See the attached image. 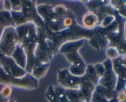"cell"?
Instances as JSON below:
<instances>
[{"instance_id":"6da1fadb","label":"cell","mask_w":126,"mask_h":102,"mask_svg":"<svg viewBox=\"0 0 126 102\" xmlns=\"http://www.w3.org/2000/svg\"><path fill=\"white\" fill-rule=\"evenodd\" d=\"M83 44L84 39H79L65 42L59 47V51L63 54L71 63L69 72L78 77L84 76L87 67L78 52Z\"/></svg>"},{"instance_id":"7a4b0ae2","label":"cell","mask_w":126,"mask_h":102,"mask_svg":"<svg viewBox=\"0 0 126 102\" xmlns=\"http://www.w3.org/2000/svg\"><path fill=\"white\" fill-rule=\"evenodd\" d=\"M0 84L23 89L32 90L38 87V80L30 73H27L25 76L20 78L12 77L7 74L0 66Z\"/></svg>"},{"instance_id":"3957f363","label":"cell","mask_w":126,"mask_h":102,"mask_svg":"<svg viewBox=\"0 0 126 102\" xmlns=\"http://www.w3.org/2000/svg\"><path fill=\"white\" fill-rule=\"evenodd\" d=\"M18 44V38L16 27H8L4 29L0 38L1 54L11 57Z\"/></svg>"},{"instance_id":"277c9868","label":"cell","mask_w":126,"mask_h":102,"mask_svg":"<svg viewBox=\"0 0 126 102\" xmlns=\"http://www.w3.org/2000/svg\"><path fill=\"white\" fill-rule=\"evenodd\" d=\"M82 77H78L71 74L68 69L58 71L57 80L59 85L66 90H78L82 81Z\"/></svg>"},{"instance_id":"5b68a950","label":"cell","mask_w":126,"mask_h":102,"mask_svg":"<svg viewBox=\"0 0 126 102\" xmlns=\"http://www.w3.org/2000/svg\"><path fill=\"white\" fill-rule=\"evenodd\" d=\"M113 61V69L117 76L115 91L119 92L125 90L126 85V57H119Z\"/></svg>"},{"instance_id":"8992f818","label":"cell","mask_w":126,"mask_h":102,"mask_svg":"<svg viewBox=\"0 0 126 102\" xmlns=\"http://www.w3.org/2000/svg\"><path fill=\"white\" fill-rule=\"evenodd\" d=\"M0 66L9 76L20 78L25 76L28 73L20 68L11 57L0 54Z\"/></svg>"},{"instance_id":"52a82bcc","label":"cell","mask_w":126,"mask_h":102,"mask_svg":"<svg viewBox=\"0 0 126 102\" xmlns=\"http://www.w3.org/2000/svg\"><path fill=\"white\" fill-rule=\"evenodd\" d=\"M105 66V73L103 77L100 79L98 84L107 89L115 90L117 84V76L114 73L113 61L107 59L103 63Z\"/></svg>"},{"instance_id":"ba28073f","label":"cell","mask_w":126,"mask_h":102,"mask_svg":"<svg viewBox=\"0 0 126 102\" xmlns=\"http://www.w3.org/2000/svg\"><path fill=\"white\" fill-rule=\"evenodd\" d=\"M118 92L107 89L98 84L95 86L92 94L91 102H118Z\"/></svg>"},{"instance_id":"9c48e42d","label":"cell","mask_w":126,"mask_h":102,"mask_svg":"<svg viewBox=\"0 0 126 102\" xmlns=\"http://www.w3.org/2000/svg\"><path fill=\"white\" fill-rule=\"evenodd\" d=\"M11 57L20 68L26 71L28 62L27 55L23 48L19 43L17 44Z\"/></svg>"},{"instance_id":"30bf717a","label":"cell","mask_w":126,"mask_h":102,"mask_svg":"<svg viewBox=\"0 0 126 102\" xmlns=\"http://www.w3.org/2000/svg\"><path fill=\"white\" fill-rule=\"evenodd\" d=\"M49 67V63H41L36 61L31 71V74L37 80L44 77Z\"/></svg>"},{"instance_id":"8fae6325","label":"cell","mask_w":126,"mask_h":102,"mask_svg":"<svg viewBox=\"0 0 126 102\" xmlns=\"http://www.w3.org/2000/svg\"><path fill=\"white\" fill-rule=\"evenodd\" d=\"M82 23L84 28L87 29H94L98 26L100 22L97 15L92 12H88L82 17Z\"/></svg>"},{"instance_id":"7c38bea8","label":"cell","mask_w":126,"mask_h":102,"mask_svg":"<svg viewBox=\"0 0 126 102\" xmlns=\"http://www.w3.org/2000/svg\"><path fill=\"white\" fill-rule=\"evenodd\" d=\"M0 23L4 28L8 27H14L11 12L3 10L0 11Z\"/></svg>"},{"instance_id":"4fadbf2b","label":"cell","mask_w":126,"mask_h":102,"mask_svg":"<svg viewBox=\"0 0 126 102\" xmlns=\"http://www.w3.org/2000/svg\"><path fill=\"white\" fill-rule=\"evenodd\" d=\"M45 97L49 102H59L54 87L52 86H49L45 92Z\"/></svg>"},{"instance_id":"5bb4252c","label":"cell","mask_w":126,"mask_h":102,"mask_svg":"<svg viewBox=\"0 0 126 102\" xmlns=\"http://www.w3.org/2000/svg\"><path fill=\"white\" fill-rule=\"evenodd\" d=\"M106 55H107L108 59L111 60H113L116 59L119 57H120L116 47L113 46H110L107 48L106 50Z\"/></svg>"},{"instance_id":"9a60e30c","label":"cell","mask_w":126,"mask_h":102,"mask_svg":"<svg viewBox=\"0 0 126 102\" xmlns=\"http://www.w3.org/2000/svg\"><path fill=\"white\" fill-rule=\"evenodd\" d=\"M12 93V87L10 86H5L3 88L1 89L0 92V95L4 99L7 100L9 99Z\"/></svg>"},{"instance_id":"2e32d148","label":"cell","mask_w":126,"mask_h":102,"mask_svg":"<svg viewBox=\"0 0 126 102\" xmlns=\"http://www.w3.org/2000/svg\"><path fill=\"white\" fill-rule=\"evenodd\" d=\"M11 12H18L22 11V1H11Z\"/></svg>"},{"instance_id":"e0dca14e","label":"cell","mask_w":126,"mask_h":102,"mask_svg":"<svg viewBox=\"0 0 126 102\" xmlns=\"http://www.w3.org/2000/svg\"><path fill=\"white\" fill-rule=\"evenodd\" d=\"M94 66L95 70L96 73H97V75H98V77H99V81L102 77H103V74L105 73V66L103 63H97L94 65Z\"/></svg>"},{"instance_id":"ac0fdd59","label":"cell","mask_w":126,"mask_h":102,"mask_svg":"<svg viewBox=\"0 0 126 102\" xmlns=\"http://www.w3.org/2000/svg\"><path fill=\"white\" fill-rule=\"evenodd\" d=\"M116 48L121 57H126V41L123 44L118 45Z\"/></svg>"},{"instance_id":"d6986e66","label":"cell","mask_w":126,"mask_h":102,"mask_svg":"<svg viewBox=\"0 0 126 102\" xmlns=\"http://www.w3.org/2000/svg\"><path fill=\"white\" fill-rule=\"evenodd\" d=\"M3 8L4 11L11 12V1H4L3 2Z\"/></svg>"},{"instance_id":"ffe728a7","label":"cell","mask_w":126,"mask_h":102,"mask_svg":"<svg viewBox=\"0 0 126 102\" xmlns=\"http://www.w3.org/2000/svg\"><path fill=\"white\" fill-rule=\"evenodd\" d=\"M4 28H5L3 26H2V25L0 23V38H1V35H2V32H3L4 29Z\"/></svg>"},{"instance_id":"44dd1931","label":"cell","mask_w":126,"mask_h":102,"mask_svg":"<svg viewBox=\"0 0 126 102\" xmlns=\"http://www.w3.org/2000/svg\"><path fill=\"white\" fill-rule=\"evenodd\" d=\"M6 101L7 100H6L4 99V98H2V97L0 95V102H6Z\"/></svg>"},{"instance_id":"7402d4cb","label":"cell","mask_w":126,"mask_h":102,"mask_svg":"<svg viewBox=\"0 0 126 102\" xmlns=\"http://www.w3.org/2000/svg\"><path fill=\"white\" fill-rule=\"evenodd\" d=\"M7 102H17L16 100H12V99H9L7 100Z\"/></svg>"},{"instance_id":"603a6c76","label":"cell","mask_w":126,"mask_h":102,"mask_svg":"<svg viewBox=\"0 0 126 102\" xmlns=\"http://www.w3.org/2000/svg\"><path fill=\"white\" fill-rule=\"evenodd\" d=\"M124 5L126 6V1H124Z\"/></svg>"},{"instance_id":"cb8c5ba5","label":"cell","mask_w":126,"mask_h":102,"mask_svg":"<svg viewBox=\"0 0 126 102\" xmlns=\"http://www.w3.org/2000/svg\"><path fill=\"white\" fill-rule=\"evenodd\" d=\"M126 102V100L124 101V102Z\"/></svg>"},{"instance_id":"d4e9b609","label":"cell","mask_w":126,"mask_h":102,"mask_svg":"<svg viewBox=\"0 0 126 102\" xmlns=\"http://www.w3.org/2000/svg\"><path fill=\"white\" fill-rule=\"evenodd\" d=\"M125 90H126V87H125Z\"/></svg>"},{"instance_id":"484cf974","label":"cell","mask_w":126,"mask_h":102,"mask_svg":"<svg viewBox=\"0 0 126 102\" xmlns=\"http://www.w3.org/2000/svg\"><path fill=\"white\" fill-rule=\"evenodd\" d=\"M0 54H1V52H0Z\"/></svg>"},{"instance_id":"4316f807","label":"cell","mask_w":126,"mask_h":102,"mask_svg":"<svg viewBox=\"0 0 126 102\" xmlns=\"http://www.w3.org/2000/svg\"></svg>"}]
</instances>
